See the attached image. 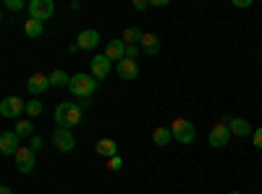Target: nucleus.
I'll return each mask as SVG.
<instances>
[{"mask_svg": "<svg viewBox=\"0 0 262 194\" xmlns=\"http://www.w3.org/2000/svg\"><path fill=\"white\" fill-rule=\"evenodd\" d=\"M137 55H139V45H126V58L128 60H137Z\"/></svg>", "mask_w": 262, "mask_h": 194, "instance_id": "a878e982", "label": "nucleus"}, {"mask_svg": "<svg viewBox=\"0 0 262 194\" xmlns=\"http://www.w3.org/2000/svg\"><path fill=\"white\" fill-rule=\"evenodd\" d=\"M170 139H173V132H170L168 126H158L155 132H152V142H155L158 147H168Z\"/></svg>", "mask_w": 262, "mask_h": 194, "instance_id": "a211bd4d", "label": "nucleus"}, {"mask_svg": "<svg viewBox=\"0 0 262 194\" xmlns=\"http://www.w3.org/2000/svg\"><path fill=\"white\" fill-rule=\"evenodd\" d=\"M6 8H8V11H24L27 6L21 3V0H6Z\"/></svg>", "mask_w": 262, "mask_h": 194, "instance_id": "b1692460", "label": "nucleus"}, {"mask_svg": "<svg viewBox=\"0 0 262 194\" xmlns=\"http://www.w3.org/2000/svg\"><path fill=\"white\" fill-rule=\"evenodd\" d=\"M24 111H27V102L21 100L18 95L3 97V102H0V116H3V118H18Z\"/></svg>", "mask_w": 262, "mask_h": 194, "instance_id": "39448f33", "label": "nucleus"}, {"mask_svg": "<svg viewBox=\"0 0 262 194\" xmlns=\"http://www.w3.org/2000/svg\"><path fill=\"white\" fill-rule=\"evenodd\" d=\"M79 50H95L100 45V32L97 29H84L79 32V39H76Z\"/></svg>", "mask_w": 262, "mask_h": 194, "instance_id": "ddd939ff", "label": "nucleus"}, {"mask_svg": "<svg viewBox=\"0 0 262 194\" xmlns=\"http://www.w3.org/2000/svg\"><path fill=\"white\" fill-rule=\"evenodd\" d=\"M0 194H13V189L11 186H0Z\"/></svg>", "mask_w": 262, "mask_h": 194, "instance_id": "2f4dec72", "label": "nucleus"}, {"mask_svg": "<svg viewBox=\"0 0 262 194\" xmlns=\"http://www.w3.org/2000/svg\"><path fill=\"white\" fill-rule=\"evenodd\" d=\"M252 142H254V147H257V149H262V126H259V128H254Z\"/></svg>", "mask_w": 262, "mask_h": 194, "instance_id": "bb28decb", "label": "nucleus"}, {"mask_svg": "<svg viewBox=\"0 0 262 194\" xmlns=\"http://www.w3.org/2000/svg\"><path fill=\"white\" fill-rule=\"evenodd\" d=\"M170 132H173V139H176L179 144H191L196 139V126L189 118H176L173 126H170Z\"/></svg>", "mask_w": 262, "mask_h": 194, "instance_id": "7ed1b4c3", "label": "nucleus"}, {"mask_svg": "<svg viewBox=\"0 0 262 194\" xmlns=\"http://www.w3.org/2000/svg\"><path fill=\"white\" fill-rule=\"evenodd\" d=\"M48 79H50V87H66V90H69V84H71V76L66 71H60V69H55Z\"/></svg>", "mask_w": 262, "mask_h": 194, "instance_id": "6ab92c4d", "label": "nucleus"}, {"mask_svg": "<svg viewBox=\"0 0 262 194\" xmlns=\"http://www.w3.org/2000/svg\"><path fill=\"white\" fill-rule=\"evenodd\" d=\"M27 113H29V116H39V113H42V102H39L37 97L27 102Z\"/></svg>", "mask_w": 262, "mask_h": 194, "instance_id": "5701e85b", "label": "nucleus"}, {"mask_svg": "<svg viewBox=\"0 0 262 194\" xmlns=\"http://www.w3.org/2000/svg\"><path fill=\"white\" fill-rule=\"evenodd\" d=\"M27 8H29V18H37V21H48L55 13V3H53V0H32Z\"/></svg>", "mask_w": 262, "mask_h": 194, "instance_id": "423d86ee", "label": "nucleus"}, {"mask_svg": "<svg viewBox=\"0 0 262 194\" xmlns=\"http://www.w3.org/2000/svg\"><path fill=\"white\" fill-rule=\"evenodd\" d=\"M105 55L111 58L113 63H121L123 58H126V42L123 39H111L105 45Z\"/></svg>", "mask_w": 262, "mask_h": 194, "instance_id": "2eb2a0df", "label": "nucleus"}, {"mask_svg": "<svg viewBox=\"0 0 262 194\" xmlns=\"http://www.w3.org/2000/svg\"><path fill=\"white\" fill-rule=\"evenodd\" d=\"M13 132H16L21 139H24V137H29V139H32V137H34V128H32V123H29V121H16V128H13Z\"/></svg>", "mask_w": 262, "mask_h": 194, "instance_id": "4be33fe9", "label": "nucleus"}, {"mask_svg": "<svg viewBox=\"0 0 262 194\" xmlns=\"http://www.w3.org/2000/svg\"><path fill=\"white\" fill-rule=\"evenodd\" d=\"M116 71H118V79H123V81H137L139 79V63L123 58L121 63H116Z\"/></svg>", "mask_w": 262, "mask_h": 194, "instance_id": "9d476101", "label": "nucleus"}, {"mask_svg": "<svg viewBox=\"0 0 262 194\" xmlns=\"http://www.w3.org/2000/svg\"><path fill=\"white\" fill-rule=\"evenodd\" d=\"M107 168H111V170H121V168H123V160H121V155H116V158H111V160H107Z\"/></svg>", "mask_w": 262, "mask_h": 194, "instance_id": "393cba45", "label": "nucleus"}, {"mask_svg": "<svg viewBox=\"0 0 262 194\" xmlns=\"http://www.w3.org/2000/svg\"><path fill=\"white\" fill-rule=\"evenodd\" d=\"M236 8H252V0H233Z\"/></svg>", "mask_w": 262, "mask_h": 194, "instance_id": "c756f323", "label": "nucleus"}, {"mask_svg": "<svg viewBox=\"0 0 262 194\" xmlns=\"http://www.w3.org/2000/svg\"><path fill=\"white\" fill-rule=\"evenodd\" d=\"M170 0H149V6H158V8H165Z\"/></svg>", "mask_w": 262, "mask_h": 194, "instance_id": "7c9ffc66", "label": "nucleus"}, {"mask_svg": "<svg viewBox=\"0 0 262 194\" xmlns=\"http://www.w3.org/2000/svg\"><path fill=\"white\" fill-rule=\"evenodd\" d=\"M29 147L34 149V153H37V149H42V137H32L29 139Z\"/></svg>", "mask_w": 262, "mask_h": 194, "instance_id": "c85d7f7f", "label": "nucleus"}, {"mask_svg": "<svg viewBox=\"0 0 262 194\" xmlns=\"http://www.w3.org/2000/svg\"><path fill=\"white\" fill-rule=\"evenodd\" d=\"M97 84H100V81H97L92 74H74V76H71V84H69V92H71L74 97H81V100L86 102V100L95 95Z\"/></svg>", "mask_w": 262, "mask_h": 194, "instance_id": "f03ea898", "label": "nucleus"}, {"mask_svg": "<svg viewBox=\"0 0 262 194\" xmlns=\"http://www.w3.org/2000/svg\"><path fill=\"white\" fill-rule=\"evenodd\" d=\"M53 144L60 149V153H71V149L76 147V139H74V132L71 128H55L53 132Z\"/></svg>", "mask_w": 262, "mask_h": 194, "instance_id": "1a4fd4ad", "label": "nucleus"}, {"mask_svg": "<svg viewBox=\"0 0 262 194\" xmlns=\"http://www.w3.org/2000/svg\"><path fill=\"white\" fill-rule=\"evenodd\" d=\"M95 149H97L100 158H107V160L118 155V144H116L113 139H100V142L95 144Z\"/></svg>", "mask_w": 262, "mask_h": 194, "instance_id": "f3484780", "label": "nucleus"}, {"mask_svg": "<svg viewBox=\"0 0 262 194\" xmlns=\"http://www.w3.org/2000/svg\"><path fill=\"white\" fill-rule=\"evenodd\" d=\"M34 163H37V153H34V149L32 147H18V153H16V168L21 170V174H32Z\"/></svg>", "mask_w": 262, "mask_h": 194, "instance_id": "0eeeda50", "label": "nucleus"}, {"mask_svg": "<svg viewBox=\"0 0 262 194\" xmlns=\"http://www.w3.org/2000/svg\"><path fill=\"white\" fill-rule=\"evenodd\" d=\"M149 8V0H134V11H147Z\"/></svg>", "mask_w": 262, "mask_h": 194, "instance_id": "cd10ccee", "label": "nucleus"}, {"mask_svg": "<svg viewBox=\"0 0 262 194\" xmlns=\"http://www.w3.org/2000/svg\"><path fill=\"white\" fill-rule=\"evenodd\" d=\"M81 118H84L81 105H76V102H58L55 105V123L60 128H74L81 123Z\"/></svg>", "mask_w": 262, "mask_h": 194, "instance_id": "f257e3e1", "label": "nucleus"}, {"mask_svg": "<svg viewBox=\"0 0 262 194\" xmlns=\"http://www.w3.org/2000/svg\"><path fill=\"white\" fill-rule=\"evenodd\" d=\"M21 147V137L16 132H3L0 134V153L3 155H16Z\"/></svg>", "mask_w": 262, "mask_h": 194, "instance_id": "9b49d317", "label": "nucleus"}, {"mask_svg": "<svg viewBox=\"0 0 262 194\" xmlns=\"http://www.w3.org/2000/svg\"><path fill=\"white\" fill-rule=\"evenodd\" d=\"M139 50H142L144 55H158V53H160V39H158V34L144 32V37H142V42H139Z\"/></svg>", "mask_w": 262, "mask_h": 194, "instance_id": "dca6fc26", "label": "nucleus"}, {"mask_svg": "<svg viewBox=\"0 0 262 194\" xmlns=\"http://www.w3.org/2000/svg\"><path fill=\"white\" fill-rule=\"evenodd\" d=\"M111 66H113V60L107 58L105 53H102V55H95V58L90 60V71H92V76H95L97 81H105V79H107V74H111Z\"/></svg>", "mask_w": 262, "mask_h": 194, "instance_id": "6e6552de", "label": "nucleus"}, {"mask_svg": "<svg viewBox=\"0 0 262 194\" xmlns=\"http://www.w3.org/2000/svg\"><path fill=\"white\" fill-rule=\"evenodd\" d=\"M27 90H29L34 97H39L42 92H48V90H50V79H48L45 74H39V71H37V74H32V76L27 79Z\"/></svg>", "mask_w": 262, "mask_h": 194, "instance_id": "f8f14e48", "label": "nucleus"}, {"mask_svg": "<svg viewBox=\"0 0 262 194\" xmlns=\"http://www.w3.org/2000/svg\"><path fill=\"white\" fill-rule=\"evenodd\" d=\"M231 128H228V123H215L212 128H210V134H207V142H210V147H215V149H221V147H228V142H231Z\"/></svg>", "mask_w": 262, "mask_h": 194, "instance_id": "20e7f679", "label": "nucleus"}, {"mask_svg": "<svg viewBox=\"0 0 262 194\" xmlns=\"http://www.w3.org/2000/svg\"><path fill=\"white\" fill-rule=\"evenodd\" d=\"M24 34H27V37H32V39H37V37L42 34V21H37V18L24 21Z\"/></svg>", "mask_w": 262, "mask_h": 194, "instance_id": "412c9836", "label": "nucleus"}, {"mask_svg": "<svg viewBox=\"0 0 262 194\" xmlns=\"http://www.w3.org/2000/svg\"><path fill=\"white\" fill-rule=\"evenodd\" d=\"M142 37H144V32L139 27H126L123 29V42H126V45H139Z\"/></svg>", "mask_w": 262, "mask_h": 194, "instance_id": "aec40b11", "label": "nucleus"}, {"mask_svg": "<svg viewBox=\"0 0 262 194\" xmlns=\"http://www.w3.org/2000/svg\"><path fill=\"white\" fill-rule=\"evenodd\" d=\"M228 128H231V134H233V137H242V139H247V137L254 134V128H252V123H249L247 118H233V116H231Z\"/></svg>", "mask_w": 262, "mask_h": 194, "instance_id": "4468645a", "label": "nucleus"}, {"mask_svg": "<svg viewBox=\"0 0 262 194\" xmlns=\"http://www.w3.org/2000/svg\"><path fill=\"white\" fill-rule=\"evenodd\" d=\"M228 194H244V191H238V189H233V191H228Z\"/></svg>", "mask_w": 262, "mask_h": 194, "instance_id": "473e14b6", "label": "nucleus"}]
</instances>
